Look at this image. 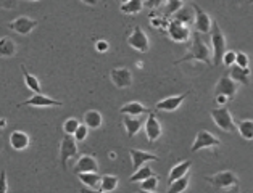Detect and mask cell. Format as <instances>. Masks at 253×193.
<instances>
[{"label": "cell", "instance_id": "3957f363", "mask_svg": "<svg viewBox=\"0 0 253 193\" xmlns=\"http://www.w3.org/2000/svg\"><path fill=\"white\" fill-rule=\"evenodd\" d=\"M74 156H78V142L74 140L73 136H66L65 134L61 138V143H60V163H61L63 171L68 169V166H66L68 160H71Z\"/></svg>", "mask_w": 253, "mask_h": 193}, {"label": "cell", "instance_id": "836d02e7", "mask_svg": "<svg viewBox=\"0 0 253 193\" xmlns=\"http://www.w3.org/2000/svg\"><path fill=\"white\" fill-rule=\"evenodd\" d=\"M79 126H81V122H79L76 118H68L65 122H63V131H65L66 136H74V132L78 131Z\"/></svg>", "mask_w": 253, "mask_h": 193}, {"label": "cell", "instance_id": "8d00e7d4", "mask_svg": "<svg viewBox=\"0 0 253 193\" xmlns=\"http://www.w3.org/2000/svg\"><path fill=\"white\" fill-rule=\"evenodd\" d=\"M235 66L249 68V56H247L244 52H237V54H235Z\"/></svg>", "mask_w": 253, "mask_h": 193}, {"label": "cell", "instance_id": "d6986e66", "mask_svg": "<svg viewBox=\"0 0 253 193\" xmlns=\"http://www.w3.org/2000/svg\"><path fill=\"white\" fill-rule=\"evenodd\" d=\"M229 78H231L235 84H249L250 83V68H239V66H231L229 71Z\"/></svg>", "mask_w": 253, "mask_h": 193}, {"label": "cell", "instance_id": "74e56055", "mask_svg": "<svg viewBox=\"0 0 253 193\" xmlns=\"http://www.w3.org/2000/svg\"><path fill=\"white\" fill-rule=\"evenodd\" d=\"M8 192V182H7V172L5 169L0 171V193H7Z\"/></svg>", "mask_w": 253, "mask_h": 193}, {"label": "cell", "instance_id": "d6a6232c", "mask_svg": "<svg viewBox=\"0 0 253 193\" xmlns=\"http://www.w3.org/2000/svg\"><path fill=\"white\" fill-rule=\"evenodd\" d=\"M182 7H184V2H181V0H169V2H166L165 16L168 18L171 15H176Z\"/></svg>", "mask_w": 253, "mask_h": 193}, {"label": "cell", "instance_id": "7bdbcfd3", "mask_svg": "<svg viewBox=\"0 0 253 193\" xmlns=\"http://www.w3.org/2000/svg\"><path fill=\"white\" fill-rule=\"evenodd\" d=\"M81 193H103V192H100V190H92V189H81Z\"/></svg>", "mask_w": 253, "mask_h": 193}, {"label": "cell", "instance_id": "52a82bcc", "mask_svg": "<svg viewBox=\"0 0 253 193\" xmlns=\"http://www.w3.org/2000/svg\"><path fill=\"white\" fill-rule=\"evenodd\" d=\"M192 10L195 11L194 25H195V29H197V32L198 34H210L211 25H213L210 15L206 13V11L202 7H200V5H197V3H192Z\"/></svg>", "mask_w": 253, "mask_h": 193}, {"label": "cell", "instance_id": "b9f144b4", "mask_svg": "<svg viewBox=\"0 0 253 193\" xmlns=\"http://www.w3.org/2000/svg\"><path fill=\"white\" fill-rule=\"evenodd\" d=\"M224 193H240V189H239V185H234V187H231V189H229L227 192H224Z\"/></svg>", "mask_w": 253, "mask_h": 193}, {"label": "cell", "instance_id": "277c9868", "mask_svg": "<svg viewBox=\"0 0 253 193\" xmlns=\"http://www.w3.org/2000/svg\"><path fill=\"white\" fill-rule=\"evenodd\" d=\"M211 118L221 131H224V132H234L235 131V124H234V119L231 116V111H229L226 107H223V108L220 107L216 110H211Z\"/></svg>", "mask_w": 253, "mask_h": 193}, {"label": "cell", "instance_id": "9a60e30c", "mask_svg": "<svg viewBox=\"0 0 253 193\" xmlns=\"http://www.w3.org/2000/svg\"><path fill=\"white\" fill-rule=\"evenodd\" d=\"M191 92H184L181 95H174V97H166L163 100H160L157 105H155V110L158 111H176L177 108L181 107L182 102L186 100V97Z\"/></svg>", "mask_w": 253, "mask_h": 193}, {"label": "cell", "instance_id": "5bb4252c", "mask_svg": "<svg viewBox=\"0 0 253 193\" xmlns=\"http://www.w3.org/2000/svg\"><path fill=\"white\" fill-rule=\"evenodd\" d=\"M129 155H131V160H132V171H139L142 166H145V163L148 161H158V156L157 155H152L148 151H141V150H136V148H129Z\"/></svg>", "mask_w": 253, "mask_h": 193}, {"label": "cell", "instance_id": "30bf717a", "mask_svg": "<svg viewBox=\"0 0 253 193\" xmlns=\"http://www.w3.org/2000/svg\"><path fill=\"white\" fill-rule=\"evenodd\" d=\"M37 26V20H32L29 16H18L11 23H8V28L11 31L21 34V36H28L29 32H32V29Z\"/></svg>", "mask_w": 253, "mask_h": 193}, {"label": "cell", "instance_id": "2e32d148", "mask_svg": "<svg viewBox=\"0 0 253 193\" xmlns=\"http://www.w3.org/2000/svg\"><path fill=\"white\" fill-rule=\"evenodd\" d=\"M168 32H169L171 40H174V42H177V44L186 42V40L189 39V36H191V31H189V28L181 25V23L174 21V20L169 23Z\"/></svg>", "mask_w": 253, "mask_h": 193}, {"label": "cell", "instance_id": "f6af8a7d", "mask_svg": "<svg viewBox=\"0 0 253 193\" xmlns=\"http://www.w3.org/2000/svg\"><path fill=\"white\" fill-rule=\"evenodd\" d=\"M141 193H155V192H143V190H141Z\"/></svg>", "mask_w": 253, "mask_h": 193}, {"label": "cell", "instance_id": "5b68a950", "mask_svg": "<svg viewBox=\"0 0 253 193\" xmlns=\"http://www.w3.org/2000/svg\"><path fill=\"white\" fill-rule=\"evenodd\" d=\"M206 182H210L213 187L216 189H231V187L237 185L239 184V179L232 171H223V172H218L211 177H205Z\"/></svg>", "mask_w": 253, "mask_h": 193}, {"label": "cell", "instance_id": "83f0119b", "mask_svg": "<svg viewBox=\"0 0 253 193\" xmlns=\"http://www.w3.org/2000/svg\"><path fill=\"white\" fill-rule=\"evenodd\" d=\"M142 8H143L142 0H128V2H123L121 7H119V10L126 15H136L142 11Z\"/></svg>", "mask_w": 253, "mask_h": 193}, {"label": "cell", "instance_id": "60d3db41", "mask_svg": "<svg viewBox=\"0 0 253 193\" xmlns=\"http://www.w3.org/2000/svg\"><path fill=\"white\" fill-rule=\"evenodd\" d=\"M216 103H218V105H221V108H223L224 105L227 103V98L224 97V95H216Z\"/></svg>", "mask_w": 253, "mask_h": 193}, {"label": "cell", "instance_id": "ee69618b", "mask_svg": "<svg viewBox=\"0 0 253 193\" xmlns=\"http://www.w3.org/2000/svg\"><path fill=\"white\" fill-rule=\"evenodd\" d=\"M0 5H16V2H0ZM10 8V7H7Z\"/></svg>", "mask_w": 253, "mask_h": 193}, {"label": "cell", "instance_id": "e575fe53", "mask_svg": "<svg viewBox=\"0 0 253 193\" xmlns=\"http://www.w3.org/2000/svg\"><path fill=\"white\" fill-rule=\"evenodd\" d=\"M158 187V177L157 175H152V177L145 179L143 182H141V190L143 192H153Z\"/></svg>", "mask_w": 253, "mask_h": 193}, {"label": "cell", "instance_id": "6da1fadb", "mask_svg": "<svg viewBox=\"0 0 253 193\" xmlns=\"http://www.w3.org/2000/svg\"><path fill=\"white\" fill-rule=\"evenodd\" d=\"M202 61L205 64H211V54H210V49H208V45H206L203 42V39L202 36L195 31L194 32V39H192V45H191V52L189 54L184 55L181 60H177L176 64H179V63H184V61Z\"/></svg>", "mask_w": 253, "mask_h": 193}, {"label": "cell", "instance_id": "ba28073f", "mask_svg": "<svg viewBox=\"0 0 253 193\" xmlns=\"http://www.w3.org/2000/svg\"><path fill=\"white\" fill-rule=\"evenodd\" d=\"M61 102L54 100L44 93H34L32 97H29L28 100H25L23 103H20L18 107H34V108H50V107H61Z\"/></svg>", "mask_w": 253, "mask_h": 193}, {"label": "cell", "instance_id": "44dd1931", "mask_svg": "<svg viewBox=\"0 0 253 193\" xmlns=\"http://www.w3.org/2000/svg\"><path fill=\"white\" fill-rule=\"evenodd\" d=\"M191 167H192V163H191V161H187V160H186V161H182V163H179V165H176V166L172 167L171 171H169L168 185L174 182V180L184 177V175H186V174H189V169H191Z\"/></svg>", "mask_w": 253, "mask_h": 193}, {"label": "cell", "instance_id": "ab89813d", "mask_svg": "<svg viewBox=\"0 0 253 193\" xmlns=\"http://www.w3.org/2000/svg\"><path fill=\"white\" fill-rule=\"evenodd\" d=\"M108 47H110V45H108L107 40H97V44H95V49L99 52H102V54L108 50Z\"/></svg>", "mask_w": 253, "mask_h": 193}, {"label": "cell", "instance_id": "484cf974", "mask_svg": "<svg viewBox=\"0 0 253 193\" xmlns=\"http://www.w3.org/2000/svg\"><path fill=\"white\" fill-rule=\"evenodd\" d=\"M123 124L126 127V132H128V137H134L136 134L141 131L143 121L139 119V118H131V116H126V118L123 119Z\"/></svg>", "mask_w": 253, "mask_h": 193}, {"label": "cell", "instance_id": "8fae6325", "mask_svg": "<svg viewBox=\"0 0 253 193\" xmlns=\"http://www.w3.org/2000/svg\"><path fill=\"white\" fill-rule=\"evenodd\" d=\"M112 83L118 87V89H128L132 85V73L128 68H113L110 73Z\"/></svg>", "mask_w": 253, "mask_h": 193}, {"label": "cell", "instance_id": "f1b7e54d", "mask_svg": "<svg viewBox=\"0 0 253 193\" xmlns=\"http://www.w3.org/2000/svg\"><path fill=\"white\" fill-rule=\"evenodd\" d=\"M237 131L245 140H253V119H245L237 122Z\"/></svg>", "mask_w": 253, "mask_h": 193}, {"label": "cell", "instance_id": "4dcf8cb0", "mask_svg": "<svg viewBox=\"0 0 253 193\" xmlns=\"http://www.w3.org/2000/svg\"><path fill=\"white\" fill-rule=\"evenodd\" d=\"M189 180H191V177H189V174H186L184 177L177 179L172 184H169V189L166 190V193H182L189 187Z\"/></svg>", "mask_w": 253, "mask_h": 193}, {"label": "cell", "instance_id": "1f68e13d", "mask_svg": "<svg viewBox=\"0 0 253 193\" xmlns=\"http://www.w3.org/2000/svg\"><path fill=\"white\" fill-rule=\"evenodd\" d=\"M152 175H153V171L150 169V166H142L139 171H136L134 174L131 175L129 180H131V182H143V180L152 177Z\"/></svg>", "mask_w": 253, "mask_h": 193}, {"label": "cell", "instance_id": "f35d334b", "mask_svg": "<svg viewBox=\"0 0 253 193\" xmlns=\"http://www.w3.org/2000/svg\"><path fill=\"white\" fill-rule=\"evenodd\" d=\"M223 63L226 66H234L235 64V52H226L223 56Z\"/></svg>", "mask_w": 253, "mask_h": 193}, {"label": "cell", "instance_id": "7a4b0ae2", "mask_svg": "<svg viewBox=\"0 0 253 193\" xmlns=\"http://www.w3.org/2000/svg\"><path fill=\"white\" fill-rule=\"evenodd\" d=\"M210 36H211V45H213V64L218 66V64L223 63V56L226 54V37L221 31L220 25L216 21H213L211 25V31H210Z\"/></svg>", "mask_w": 253, "mask_h": 193}, {"label": "cell", "instance_id": "cb8c5ba5", "mask_svg": "<svg viewBox=\"0 0 253 193\" xmlns=\"http://www.w3.org/2000/svg\"><path fill=\"white\" fill-rule=\"evenodd\" d=\"M21 71H23V76H25V84H26L28 89H29L31 92H34V93H42L39 79L36 78V76H32L29 71H28L25 64H21Z\"/></svg>", "mask_w": 253, "mask_h": 193}, {"label": "cell", "instance_id": "7c38bea8", "mask_svg": "<svg viewBox=\"0 0 253 193\" xmlns=\"http://www.w3.org/2000/svg\"><path fill=\"white\" fill-rule=\"evenodd\" d=\"M215 93L216 95H224L227 100H231V98L235 97V93H237V84H235L227 74H224L223 78L218 81Z\"/></svg>", "mask_w": 253, "mask_h": 193}, {"label": "cell", "instance_id": "d4e9b609", "mask_svg": "<svg viewBox=\"0 0 253 193\" xmlns=\"http://www.w3.org/2000/svg\"><path fill=\"white\" fill-rule=\"evenodd\" d=\"M83 124L87 129H99L102 126V114L99 111L90 110L84 114V122Z\"/></svg>", "mask_w": 253, "mask_h": 193}, {"label": "cell", "instance_id": "8992f818", "mask_svg": "<svg viewBox=\"0 0 253 193\" xmlns=\"http://www.w3.org/2000/svg\"><path fill=\"white\" fill-rule=\"evenodd\" d=\"M210 147H221V140L216 138L208 131H198L197 132V137H195L194 143H192L191 151H192V153H197L198 150L210 148Z\"/></svg>", "mask_w": 253, "mask_h": 193}, {"label": "cell", "instance_id": "ac0fdd59", "mask_svg": "<svg viewBox=\"0 0 253 193\" xmlns=\"http://www.w3.org/2000/svg\"><path fill=\"white\" fill-rule=\"evenodd\" d=\"M29 136L23 131H13L10 134V145L11 148L16 150V151H21V150H26L29 147Z\"/></svg>", "mask_w": 253, "mask_h": 193}, {"label": "cell", "instance_id": "e0dca14e", "mask_svg": "<svg viewBox=\"0 0 253 193\" xmlns=\"http://www.w3.org/2000/svg\"><path fill=\"white\" fill-rule=\"evenodd\" d=\"M76 174H87V172H99V165H97L95 158L89 155H83L76 163L74 167Z\"/></svg>", "mask_w": 253, "mask_h": 193}, {"label": "cell", "instance_id": "d590c367", "mask_svg": "<svg viewBox=\"0 0 253 193\" xmlns=\"http://www.w3.org/2000/svg\"><path fill=\"white\" fill-rule=\"evenodd\" d=\"M87 134H89V129L85 127L84 124H81L78 127V131L74 132V140H76V142H84L85 138H87Z\"/></svg>", "mask_w": 253, "mask_h": 193}, {"label": "cell", "instance_id": "f546056e", "mask_svg": "<svg viewBox=\"0 0 253 193\" xmlns=\"http://www.w3.org/2000/svg\"><path fill=\"white\" fill-rule=\"evenodd\" d=\"M118 182H119V180H118L116 175H103L99 190L103 192V193H110L118 187Z\"/></svg>", "mask_w": 253, "mask_h": 193}, {"label": "cell", "instance_id": "4fadbf2b", "mask_svg": "<svg viewBox=\"0 0 253 193\" xmlns=\"http://www.w3.org/2000/svg\"><path fill=\"white\" fill-rule=\"evenodd\" d=\"M145 134H147V138L148 142H157L162 136V124L157 118V114L153 111H148V118L145 121Z\"/></svg>", "mask_w": 253, "mask_h": 193}, {"label": "cell", "instance_id": "9c48e42d", "mask_svg": "<svg viewBox=\"0 0 253 193\" xmlns=\"http://www.w3.org/2000/svg\"><path fill=\"white\" fill-rule=\"evenodd\" d=\"M128 44L132 47V49L141 52V54H145V52H148V49H150V42H148L147 34L142 31L141 26L134 28V31H132V34L128 39Z\"/></svg>", "mask_w": 253, "mask_h": 193}, {"label": "cell", "instance_id": "4316f807", "mask_svg": "<svg viewBox=\"0 0 253 193\" xmlns=\"http://www.w3.org/2000/svg\"><path fill=\"white\" fill-rule=\"evenodd\" d=\"M192 7H182L179 11H177V13L174 15V21H177V23H181V25H184V26H191L192 23H194V20H195V16L192 15Z\"/></svg>", "mask_w": 253, "mask_h": 193}, {"label": "cell", "instance_id": "603a6c76", "mask_svg": "<svg viewBox=\"0 0 253 193\" xmlns=\"http://www.w3.org/2000/svg\"><path fill=\"white\" fill-rule=\"evenodd\" d=\"M16 54V44L11 37H0V56L11 58Z\"/></svg>", "mask_w": 253, "mask_h": 193}, {"label": "cell", "instance_id": "ffe728a7", "mask_svg": "<svg viewBox=\"0 0 253 193\" xmlns=\"http://www.w3.org/2000/svg\"><path fill=\"white\" fill-rule=\"evenodd\" d=\"M119 113L124 116H131V118H137V116H141L143 113H148V110L139 102H131V103H126L124 107H121Z\"/></svg>", "mask_w": 253, "mask_h": 193}, {"label": "cell", "instance_id": "7402d4cb", "mask_svg": "<svg viewBox=\"0 0 253 193\" xmlns=\"http://www.w3.org/2000/svg\"><path fill=\"white\" fill-rule=\"evenodd\" d=\"M78 177L85 187H89V189H92V190H99L100 189V182H102V175L100 174H97V172L78 174Z\"/></svg>", "mask_w": 253, "mask_h": 193}]
</instances>
